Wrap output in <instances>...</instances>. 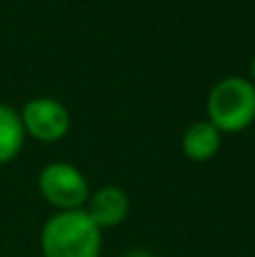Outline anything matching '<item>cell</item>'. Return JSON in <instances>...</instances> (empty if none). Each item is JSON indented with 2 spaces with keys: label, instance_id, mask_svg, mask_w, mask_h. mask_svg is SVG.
Listing matches in <instances>:
<instances>
[{
  "label": "cell",
  "instance_id": "obj_6",
  "mask_svg": "<svg viewBox=\"0 0 255 257\" xmlns=\"http://www.w3.org/2000/svg\"><path fill=\"white\" fill-rule=\"evenodd\" d=\"M183 154L194 163H206L219 151L221 147V133L217 131L210 122H192L183 133Z\"/></svg>",
  "mask_w": 255,
  "mask_h": 257
},
{
  "label": "cell",
  "instance_id": "obj_4",
  "mask_svg": "<svg viewBox=\"0 0 255 257\" xmlns=\"http://www.w3.org/2000/svg\"><path fill=\"white\" fill-rule=\"evenodd\" d=\"M21 122L25 133L41 142H57L70 128V113L59 99L36 97L23 106Z\"/></svg>",
  "mask_w": 255,
  "mask_h": 257
},
{
  "label": "cell",
  "instance_id": "obj_5",
  "mask_svg": "<svg viewBox=\"0 0 255 257\" xmlns=\"http://www.w3.org/2000/svg\"><path fill=\"white\" fill-rule=\"evenodd\" d=\"M86 214L93 219V223L104 230V228H115L129 217V196L122 187L106 185L99 187L93 196L86 201Z\"/></svg>",
  "mask_w": 255,
  "mask_h": 257
},
{
  "label": "cell",
  "instance_id": "obj_9",
  "mask_svg": "<svg viewBox=\"0 0 255 257\" xmlns=\"http://www.w3.org/2000/svg\"><path fill=\"white\" fill-rule=\"evenodd\" d=\"M248 72H251V84L255 86V59L251 61V68H248Z\"/></svg>",
  "mask_w": 255,
  "mask_h": 257
},
{
  "label": "cell",
  "instance_id": "obj_3",
  "mask_svg": "<svg viewBox=\"0 0 255 257\" xmlns=\"http://www.w3.org/2000/svg\"><path fill=\"white\" fill-rule=\"evenodd\" d=\"M39 192L50 205L61 212L81 210L88 201V183L84 174L68 163H50L39 174Z\"/></svg>",
  "mask_w": 255,
  "mask_h": 257
},
{
  "label": "cell",
  "instance_id": "obj_1",
  "mask_svg": "<svg viewBox=\"0 0 255 257\" xmlns=\"http://www.w3.org/2000/svg\"><path fill=\"white\" fill-rule=\"evenodd\" d=\"M41 250L43 257H99L102 230L86 210L57 212L41 230Z\"/></svg>",
  "mask_w": 255,
  "mask_h": 257
},
{
  "label": "cell",
  "instance_id": "obj_8",
  "mask_svg": "<svg viewBox=\"0 0 255 257\" xmlns=\"http://www.w3.org/2000/svg\"><path fill=\"white\" fill-rule=\"evenodd\" d=\"M122 257H154V253H149V250H145V248H131Z\"/></svg>",
  "mask_w": 255,
  "mask_h": 257
},
{
  "label": "cell",
  "instance_id": "obj_2",
  "mask_svg": "<svg viewBox=\"0 0 255 257\" xmlns=\"http://www.w3.org/2000/svg\"><path fill=\"white\" fill-rule=\"evenodd\" d=\"M208 117L219 133H237L255 120V86L242 77H226L208 95Z\"/></svg>",
  "mask_w": 255,
  "mask_h": 257
},
{
  "label": "cell",
  "instance_id": "obj_7",
  "mask_svg": "<svg viewBox=\"0 0 255 257\" xmlns=\"http://www.w3.org/2000/svg\"><path fill=\"white\" fill-rule=\"evenodd\" d=\"M25 142V128L21 115L7 104H0V165L9 163L18 156Z\"/></svg>",
  "mask_w": 255,
  "mask_h": 257
}]
</instances>
